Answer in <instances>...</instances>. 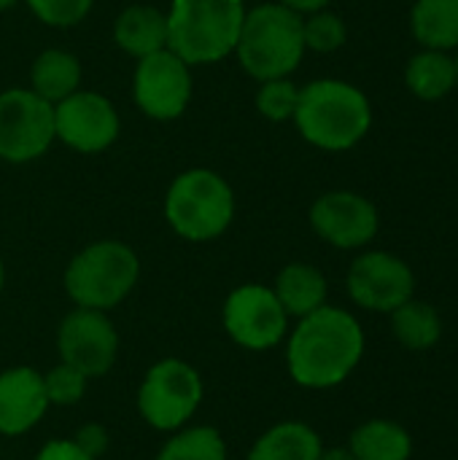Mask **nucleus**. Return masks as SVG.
I'll list each match as a JSON object with an SVG mask.
<instances>
[{
    "mask_svg": "<svg viewBox=\"0 0 458 460\" xmlns=\"http://www.w3.org/2000/svg\"><path fill=\"white\" fill-rule=\"evenodd\" d=\"M364 356V329L343 307L324 305L286 334L289 377L310 391H327L351 377Z\"/></svg>",
    "mask_w": 458,
    "mask_h": 460,
    "instance_id": "f257e3e1",
    "label": "nucleus"
},
{
    "mask_svg": "<svg viewBox=\"0 0 458 460\" xmlns=\"http://www.w3.org/2000/svg\"><path fill=\"white\" fill-rule=\"evenodd\" d=\"M300 135L321 151H348L373 127L367 94L340 78H319L300 89L294 111Z\"/></svg>",
    "mask_w": 458,
    "mask_h": 460,
    "instance_id": "f03ea898",
    "label": "nucleus"
},
{
    "mask_svg": "<svg viewBox=\"0 0 458 460\" xmlns=\"http://www.w3.org/2000/svg\"><path fill=\"white\" fill-rule=\"evenodd\" d=\"M246 19L243 0H173L167 11V49L189 67L229 57Z\"/></svg>",
    "mask_w": 458,
    "mask_h": 460,
    "instance_id": "7ed1b4c3",
    "label": "nucleus"
},
{
    "mask_svg": "<svg viewBox=\"0 0 458 460\" xmlns=\"http://www.w3.org/2000/svg\"><path fill=\"white\" fill-rule=\"evenodd\" d=\"M235 54L259 84L289 78L305 57L302 16L281 3H262L246 11Z\"/></svg>",
    "mask_w": 458,
    "mask_h": 460,
    "instance_id": "20e7f679",
    "label": "nucleus"
},
{
    "mask_svg": "<svg viewBox=\"0 0 458 460\" xmlns=\"http://www.w3.org/2000/svg\"><path fill=\"white\" fill-rule=\"evenodd\" d=\"M140 278L138 253L119 240H100L78 251L65 270V291L76 307L113 310Z\"/></svg>",
    "mask_w": 458,
    "mask_h": 460,
    "instance_id": "39448f33",
    "label": "nucleus"
},
{
    "mask_svg": "<svg viewBox=\"0 0 458 460\" xmlns=\"http://www.w3.org/2000/svg\"><path fill=\"white\" fill-rule=\"evenodd\" d=\"M165 218L178 237L211 243L229 229L235 218V194L219 172L205 167L186 170L167 189Z\"/></svg>",
    "mask_w": 458,
    "mask_h": 460,
    "instance_id": "423d86ee",
    "label": "nucleus"
},
{
    "mask_svg": "<svg viewBox=\"0 0 458 460\" xmlns=\"http://www.w3.org/2000/svg\"><path fill=\"white\" fill-rule=\"evenodd\" d=\"M202 377L200 372L175 356H167L148 367L138 388V412L154 431L173 434L194 418L202 404Z\"/></svg>",
    "mask_w": 458,
    "mask_h": 460,
    "instance_id": "0eeeda50",
    "label": "nucleus"
},
{
    "mask_svg": "<svg viewBox=\"0 0 458 460\" xmlns=\"http://www.w3.org/2000/svg\"><path fill=\"white\" fill-rule=\"evenodd\" d=\"M227 337L243 350H273L289 334V315L281 307L273 288L262 283H246L229 291L221 310Z\"/></svg>",
    "mask_w": 458,
    "mask_h": 460,
    "instance_id": "6e6552de",
    "label": "nucleus"
},
{
    "mask_svg": "<svg viewBox=\"0 0 458 460\" xmlns=\"http://www.w3.org/2000/svg\"><path fill=\"white\" fill-rule=\"evenodd\" d=\"M54 135V105L32 89H5L0 94V159L24 164L49 151Z\"/></svg>",
    "mask_w": 458,
    "mask_h": 460,
    "instance_id": "1a4fd4ad",
    "label": "nucleus"
},
{
    "mask_svg": "<svg viewBox=\"0 0 458 460\" xmlns=\"http://www.w3.org/2000/svg\"><path fill=\"white\" fill-rule=\"evenodd\" d=\"M59 361L76 367L89 380L111 372L119 356V334L113 321L103 310L76 307L57 329Z\"/></svg>",
    "mask_w": 458,
    "mask_h": 460,
    "instance_id": "9d476101",
    "label": "nucleus"
},
{
    "mask_svg": "<svg viewBox=\"0 0 458 460\" xmlns=\"http://www.w3.org/2000/svg\"><path fill=\"white\" fill-rule=\"evenodd\" d=\"M132 94L138 108L157 121L178 119L192 100V70L170 49L138 59Z\"/></svg>",
    "mask_w": 458,
    "mask_h": 460,
    "instance_id": "9b49d317",
    "label": "nucleus"
},
{
    "mask_svg": "<svg viewBox=\"0 0 458 460\" xmlns=\"http://www.w3.org/2000/svg\"><path fill=\"white\" fill-rule=\"evenodd\" d=\"M54 135L78 154H100L119 137V113L97 92H73L54 105Z\"/></svg>",
    "mask_w": 458,
    "mask_h": 460,
    "instance_id": "f8f14e48",
    "label": "nucleus"
},
{
    "mask_svg": "<svg viewBox=\"0 0 458 460\" xmlns=\"http://www.w3.org/2000/svg\"><path fill=\"white\" fill-rule=\"evenodd\" d=\"M416 278L408 261L386 251H367L354 259L348 270L351 299L373 313H394L400 305L413 299Z\"/></svg>",
    "mask_w": 458,
    "mask_h": 460,
    "instance_id": "ddd939ff",
    "label": "nucleus"
},
{
    "mask_svg": "<svg viewBox=\"0 0 458 460\" xmlns=\"http://www.w3.org/2000/svg\"><path fill=\"white\" fill-rule=\"evenodd\" d=\"M310 226L324 243L340 251H356L375 240L381 216L378 208L356 191H327L310 208Z\"/></svg>",
    "mask_w": 458,
    "mask_h": 460,
    "instance_id": "4468645a",
    "label": "nucleus"
},
{
    "mask_svg": "<svg viewBox=\"0 0 458 460\" xmlns=\"http://www.w3.org/2000/svg\"><path fill=\"white\" fill-rule=\"evenodd\" d=\"M49 407L43 375L38 369L11 367L0 372V437H22L32 431Z\"/></svg>",
    "mask_w": 458,
    "mask_h": 460,
    "instance_id": "2eb2a0df",
    "label": "nucleus"
},
{
    "mask_svg": "<svg viewBox=\"0 0 458 460\" xmlns=\"http://www.w3.org/2000/svg\"><path fill=\"white\" fill-rule=\"evenodd\" d=\"M273 291H275L281 307L286 310V315L300 321V318H305V315H310L327 305L329 286H327V278L319 267L305 264V261H294L278 272Z\"/></svg>",
    "mask_w": 458,
    "mask_h": 460,
    "instance_id": "dca6fc26",
    "label": "nucleus"
},
{
    "mask_svg": "<svg viewBox=\"0 0 458 460\" xmlns=\"http://www.w3.org/2000/svg\"><path fill=\"white\" fill-rule=\"evenodd\" d=\"M113 40L135 59L162 51L167 49V13L154 5H130L116 16Z\"/></svg>",
    "mask_w": 458,
    "mask_h": 460,
    "instance_id": "f3484780",
    "label": "nucleus"
},
{
    "mask_svg": "<svg viewBox=\"0 0 458 460\" xmlns=\"http://www.w3.org/2000/svg\"><path fill=\"white\" fill-rule=\"evenodd\" d=\"M324 450L316 429L300 420H283L267 429L248 450V460H319Z\"/></svg>",
    "mask_w": 458,
    "mask_h": 460,
    "instance_id": "a211bd4d",
    "label": "nucleus"
},
{
    "mask_svg": "<svg viewBox=\"0 0 458 460\" xmlns=\"http://www.w3.org/2000/svg\"><path fill=\"white\" fill-rule=\"evenodd\" d=\"M405 84L424 102L443 100V97H448L458 86L456 59L448 51L424 49V51H418L408 62V67H405Z\"/></svg>",
    "mask_w": 458,
    "mask_h": 460,
    "instance_id": "6ab92c4d",
    "label": "nucleus"
},
{
    "mask_svg": "<svg viewBox=\"0 0 458 460\" xmlns=\"http://www.w3.org/2000/svg\"><path fill=\"white\" fill-rule=\"evenodd\" d=\"M30 84L38 97L57 105L59 100L78 92L81 84V62L62 49H46L35 57L30 70Z\"/></svg>",
    "mask_w": 458,
    "mask_h": 460,
    "instance_id": "aec40b11",
    "label": "nucleus"
},
{
    "mask_svg": "<svg viewBox=\"0 0 458 460\" xmlns=\"http://www.w3.org/2000/svg\"><path fill=\"white\" fill-rule=\"evenodd\" d=\"M348 450L356 460H410L413 439L400 423L375 418L354 429Z\"/></svg>",
    "mask_w": 458,
    "mask_h": 460,
    "instance_id": "412c9836",
    "label": "nucleus"
},
{
    "mask_svg": "<svg viewBox=\"0 0 458 460\" xmlns=\"http://www.w3.org/2000/svg\"><path fill=\"white\" fill-rule=\"evenodd\" d=\"M410 30L424 49H458V0H416Z\"/></svg>",
    "mask_w": 458,
    "mask_h": 460,
    "instance_id": "4be33fe9",
    "label": "nucleus"
},
{
    "mask_svg": "<svg viewBox=\"0 0 458 460\" xmlns=\"http://www.w3.org/2000/svg\"><path fill=\"white\" fill-rule=\"evenodd\" d=\"M389 315H391V332L397 342L405 345L408 350H429L443 337V318L427 302L408 299Z\"/></svg>",
    "mask_w": 458,
    "mask_h": 460,
    "instance_id": "5701e85b",
    "label": "nucleus"
},
{
    "mask_svg": "<svg viewBox=\"0 0 458 460\" xmlns=\"http://www.w3.org/2000/svg\"><path fill=\"white\" fill-rule=\"evenodd\" d=\"M157 460H227V442L213 426H184L159 447Z\"/></svg>",
    "mask_w": 458,
    "mask_h": 460,
    "instance_id": "b1692460",
    "label": "nucleus"
},
{
    "mask_svg": "<svg viewBox=\"0 0 458 460\" xmlns=\"http://www.w3.org/2000/svg\"><path fill=\"white\" fill-rule=\"evenodd\" d=\"M302 35H305V49H313L319 54H332L346 43L348 30L337 13L321 8L316 13H308V19H302Z\"/></svg>",
    "mask_w": 458,
    "mask_h": 460,
    "instance_id": "393cba45",
    "label": "nucleus"
},
{
    "mask_svg": "<svg viewBox=\"0 0 458 460\" xmlns=\"http://www.w3.org/2000/svg\"><path fill=\"white\" fill-rule=\"evenodd\" d=\"M43 385H46V396L51 407H73L84 399L89 377L78 372L76 367L59 361L54 369L43 375Z\"/></svg>",
    "mask_w": 458,
    "mask_h": 460,
    "instance_id": "a878e982",
    "label": "nucleus"
},
{
    "mask_svg": "<svg viewBox=\"0 0 458 460\" xmlns=\"http://www.w3.org/2000/svg\"><path fill=\"white\" fill-rule=\"evenodd\" d=\"M300 102V89L289 81V78H270L262 81L259 92H256V108L265 119L270 121H286L294 119Z\"/></svg>",
    "mask_w": 458,
    "mask_h": 460,
    "instance_id": "bb28decb",
    "label": "nucleus"
},
{
    "mask_svg": "<svg viewBox=\"0 0 458 460\" xmlns=\"http://www.w3.org/2000/svg\"><path fill=\"white\" fill-rule=\"evenodd\" d=\"M30 11L49 27H73L89 11L94 0H24Z\"/></svg>",
    "mask_w": 458,
    "mask_h": 460,
    "instance_id": "cd10ccee",
    "label": "nucleus"
},
{
    "mask_svg": "<svg viewBox=\"0 0 458 460\" xmlns=\"http://www.w3.org/2000/svg\"><path fill=\"white\" fill-rule=\"evenodd\" d=\"M73 442H76L86 456H92V458H97V460L103 458V456L108 453V447H111L108 429H105V426H100V423H86V426H81V429L76 431Z\"/></svg>",
    "mask_w": 458,
    "mask_h": 460,
    "instance_id": "c85d7f7f",
    "label": "nucleus"
},
{
    "mask_svg": "<svg viewBox=\"0 0 458 460\" xmlns=\"http://www.w3.org/2000/svg\"><path fill=\"white\" fill-rule=\"evenodd\" d=\"M35 460H97V458L86 456V453H84L73 439H51V442H46V445L38 450Z\"/></svg>",
    "mask_w": 458,
    "mask_h": 460,
    "instance_id": "c756f323",
    "label": "nucleus"
},
{
    "mask_svg": "<svg viewBox=\"0 0 458 460\" xmlns=\"http://www.w3.org/2000/svg\"><path fill=\"white\" fill-rule=\"evenodd\" d=\"M278 3L286 5V8H292V11H297L300 16L302 13H316V11H321V8L329 5V0H278Z\"/></svg>",
    "mask_w": 458,
    "mask_h": 460,
    "instance_id": "7c9ffc66",
    "label": "nucleus"
},
{
    "mask_svg": "<svg viewBox=\"0 0 458 460\" xmlns=\"http://www.w3.org/2000/svg\"><path fill=\"white\" fill-rule=\"evenodd\" d=\"M319 460H356L348 447H324Z\"/></svg>",
    "mask_w": 458,
    "mask_h": 460,
    "instance_id": "2f4dec72",
    "label": "nucleus"
},
{
    "mask_svg": "<svg viewBox=\"0 0 458 460\" xmlns=\"http://www.w3.org/2000/svg\"><path fill=\"white\" fill-rule=\"evenodd\" d=\"M19 0H0V11H8V8H13Z\"/></svg>",
    "mask_w": 458,
    "mask_h": 460,
    "instance_id": "473e14b6",
    "label": "nucleus"
},
{
    "mask_svg": "<svg viewBox=\"0 0 458 460\" xmlns=\"http://www.w3.org/2000/svg\"><path fill=\"white\" fill-rule=\"evenodd\" d=\"M3 283H5V270H3V259H0V291H3Z\"/></svg>",
    "mask_w": 458,
    "mask_h": 460,
    "instance_id": "72a5a7b5",
    "label": "nucleus"
},
{
    "mask_svg": "<svg viewBox=\"0 0 458 460\" xmlns=\"http://www.w3.org/2000/svg\"><path fill=\"white\" fill-rule=\"evenodd\" d=\"M454 59H456V73H458V49H456V57H454Z\"/></svg>",
    "mask_w": 458,
    "mask_h": 460,
    "instance_id": "f704fd0d",
    "label": "nucleus"
}]
</instances>
